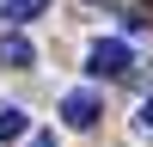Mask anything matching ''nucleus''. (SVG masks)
I'll return each mask as SVG.
<instances>
[{"label":"nucleus","instance_id":"1","mask_svg":"<svg viewBox=\"0 0 153 147\" xmlns=\"http://www.w3.org/2000/svg\"><path fill=\"white\" fill-rule=\"evenodd\" d=\"M129 68H135V49L123 43V37H98V43L86 49V74H92V80H123Z\"/></svg>","mask_w":153,"mask_h":147},{"label":"nucleus","instance_id":"2","mask_svg":"<svg viewBox=\"0 0 153 147\" xmlns=\"http://www.w3.org/2000/svg\"><path fill=\"white\" fill-rule=\"evenodd\" d=\"M98 117H104V98H98L92 86H74V92L61 98V122H68V129H92Z\"/></svg>","mask_w":153,"mask_h":147},{"label":"nucleus","instance_id":"3","mask_svg":"<svg viewBox=\"0 0 153 147\" xmlns=\"http://www.w3.org/2000/svg\"><path fill=\"white\" fill-rule=\"evenodd\" d=\"M0 68H12V74L37 68V43H31L25 31H0Z\"/></svg>","mask_w":153,"mask_h":147},{"label":"nucleus","instance_id":"4","mask_svg":"<svg viewBox=\"0 0 153 147\" xmlns=\"http://www.w3.org/2000/svg\"><path fill=\"white\" fill-rule=\"evenodd\" d=\"M49 6H55V0H0V19H12V24H25V19H43Z\"/></svg>","mask_w":153,"mask_h":147},{"label":"nucleus","instance_id":"5","mask_svg":"<svg viewBox=\"0 0 153 147\" xmlns=\"http://www.w3.org/2000/svg\"><path fill=\"white\" fill-rule=\"evenodd\" d=\"M25 129H31V122H25V110H19V104H0V141H19Z\"/></svg>","mask_w":153,"mask_h":147},{"label":"nucleus","instance_id":"6","mask_svg":"<svg viewBox=\"0 0 153 147\" xmlns=\"http://www.w3.org/2000/svg\"><path fill=\"white\" fill-rule=\"evenodd\" d=\"M135 135H141V141H153V92L141 98V110H135Z\"/></svg>","mask_w":153,"mask_h":147},{"label":"nucleus","instance_id":"7","mask_svg":"<svg viewBox=\"0 0 153 147\" xmlns=\"http://www.w3.org/2000/svg\"><path fill=\"white\" fill-rule=\"evenodd\" d=\"M31 147H61V141H55V135H31Z\"/></svg>","mask_w":153,"mask_h":147},{"label":"nucleus","instance_id":"8","mask_svg":"<svg viewBox=\"0 0 153 147\" xmlns=\"http://www.w3.org/2000/svg\"><path fill=\"white\" fill-rule=\"evenodd\" d=\"M86 6H123V0H86Z\"/></svg>","mask_w":153,"mask_h":147}]
</instances>
